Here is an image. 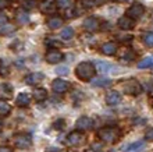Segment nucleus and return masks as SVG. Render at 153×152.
Here are the masks:
<instances>
[{"label":"nucleus","mask_w":153,"mask_h":152,"mask_svg":"<svg viewBox=\"0 0 153 152\" xmlns=\"http://www.w3.org/2000/svg\"><path fill=\"white\" fill-rule=\"evenodd\" d=\"M123 91H124L125 94H128V95L137 96L141 94L142 85L139 84L138 80H135V78H129V80H127L124 84H123Z\"/></svg>","instance_id":"3"},{"label":"nucleus","mask_w":153,"mask_h":152,"mask_svg":"<svg viewBox=\"0 0 153 152\" xmlns=\"http://www.w3.org/2000/svg\"><path fill=\"white\" fill-rule=\"evenodd\" d=\"M21 6H22V8H24L25 11L32 10V8L36 7V0H22V1H21Z\"/></svg>","instance_id":"28"},{"label":"nucleus","mask_w":153,"mask_h":152,"mask_svg":"<svg viewBox=\"0 0 153 152\" xmlns=\"http://www.w3.org/2000/svg\"><path fill=\"white\" fill-rule=\"evenodd\" d=\"M13 96V87L7 82L0 84V99H10Z\"/></svg>","instance_id":"17"},{"label":"nucleus","mask_w":153,"mask_h":152,"mask_svg":"<svg viewBox=\"0 0 153 152\" xmlns=\"http://www.w3.org/2000/svg\"><path fill=\"white\" fill-rule=\"evenodd\" d=\"M145 138L149 141H153V127H149L145 133Z\"/></svg>","instance_id":"37"},{"label":"nucleus","mask_w":153,"mask_h":152,"mask_svg":"<svg viewBox=\"0 0 153 152\" xmlns=\"http://www.w3.org/2000/svg\"><path fill=\"white\" fill-rule=\"evenodd\" d=\"M59 74H61V76H65V74H68V70H67V67H64V66H61V67H59L56 70Z\"/></svg>","instance_id":"40"},{"label":"nucleus","mask_w":153,"mask_h":152,"mask_svg":"<svg viewBox=\"0 0 153 152\" xmlns=\"http://www.w3.org/2000/svg\"><path fill=\"white\" fill-rule=\"evenodd\" d=\"M92 84L95 87H100V88H105V87H109L111 84V81L109 78H97V80H93Z\"/></svg>","instance_id":"27"},{"label":"nucleus","mask_w":153,"mask_h":152,"mask_svg":"<svg viewBox=\"0 0 153 152\" xmlns=\"http://www.w3.org/2000/svg\"><path fill=\"white\" fill-rule=\"evenodd\" d=\"M74 34H75V32H74V29L71 28V27H65V28L61 29L60 36L63 40H70L74 38Z\"/></svg>","instance_id":"23"},{"label":"nucleus","mask_w":153,"mask_h":152,"mask_svg":"<svg viewBox=\"0 0 153 152\" xmlns=\"http://www.w3.org/2000/svg\"><path fill=\"white\" fill-rule=\"evenodd\" d=\"M64 124H65V121L63 120V119H59V120H56L54 123H53V127L56 128V130H63Z\"/></svg>","instance_id":"34"},{"label":"nucleus","mask_w":153,"mask_h":152,"mask_svg":"<svg viewBox=\"0 0 153 152\" xmlns=\"http://www.w3.org/2000/svg\"><path fill=\"white\" fill-rule=\"evenodd\" d=\"M0 152H13V149L10 147H0Z\"/></svg>","instance_id":"42"},{"label":"nucleus","mask_w":153,"mask_h":152,"mask_svg":"<svg viewBox=\"0 0 153 152\" xmlns=\"http://www.w3.org/2000/svg\"><path fill=\"white\" fill-rule=\"evenodd\" d=\"M143 88L146 89V92H150V91H152V88H153V81L149 80V81H148V84L143 85Z\"/></svg>","instance_id":"41"},{"label":"nucleus","mask_w":153,"mask_h":152,"mask_svg":"<svg viewBox=\"0 0 153 152\" xmlns=\"http://www.w3.org/2000/svg\"><path fill=\"white\" fill-rule=\"evenodd\" d=\"M118 1H128V0H118Z\"/></svg>","instance_id":"44"},{"label":"nucleus","mask_w":153,"mask_h":152,"mask_svg":"<svg viewBox=\"0 0 153 152\" xmlns=\"http://www.w3.org/2000/svg\"><path fill=\"white\" fill-rule=\"evenodd\" d=\"M138 67L139 68L153 67V56H148V57H145V59H142V60L138 63Z\"/></svg>","instance_id":"25"},{"label":"nucleus","mask_w":153,"mask_h":152,"mask_svg":"<svg viewBox=\"0 0 153 152\" xmlns=\"http://www.w3.org/2000/svg\"><path fill=\"white\" fill-rule=\"evenodd\" d=\"M75 127L78 131H86V130H91L93 127V120L88 116H81L75 123Z\"/></svg>","instance_id":"8"},{"label":"nucleus","mask_w":153,"mask_h":152,"mask_svg":"<svg viewBox=\"0 0 153 152\" xmlns=\"http://www.w3.org/2000/svg\"><path fill=\"white\" fill-rule=\"evenodd\" d=\"M100 50L103 55H106V56H113V55L117 53V50H118V46H117L116 42L110 40V42H105V43L102 45Z\"/></svg>","instance_id":"13"},{"label":"nucleus","mask_w":153,"mask_h":152,"mask_svg":"<svg viewBox=\"0 0 153 152\" xmlns=\"http://www.w3.org/2000/svg\"><path fill=\"white\" fill-rule=\"evenodd\" d=\"M32 96L36 102H43V100H46V98H48V91L45 88H35Z\"/></svg>","instance_id":"20"},{"label":"nucleus","mask_w":153,"mask_h":152,"mask_svg":"<svg viewBox=\"0 0 153 152\" xmlns=\"http://www.w3.org/2000/svg\"><path fill=\"white\" fill-rule=\"evenodd\" d=\"M120 130L117 127H103L99 130L97 136L102 141H105L107 144H114L120 140Z\"/></svg>","instance_id":"2"},{"label":"nucleus","mask_w":153,"mask_h":152,"mask_svg":"<svg viewBox=\"0 0 153 152\" xmlns=\"http://www.w3.org/2000/svg\"><path fill=\"white\" fill-rule=\"evenodd\" d=\"M75 76L81 81H91L96 76V67L91 61H82L75 67Z\"/></svg>","instance_id":"1"},{"label":"nucleus","mask_w":153,"mask_h":152,"mask_svg":"<svg viewBox=\"0 0 153 152\" xmlns=\"http://www.w3.org/2000/svg\"><path fill=\"white\" fill-rule=\"evenodd\" d=\"M121 59L124 61H127V63H129V61H132L134 59H135V53L132 52V50H129V49H127L124 53H123V56H121Z\"/></svg>","instance_id":"30"},{"label":"nucleus","mask_w":153,"mask_h":152,"mask_svg":"<svg viewBox=\"0 0 153 152\" xmlns=\"http://www.w3.org/2000/svg\"><path fill=\"white\" fill-rule=\"evenodd\" d=\"M56 3H53V1H43L40 4V11L45 14H53L56 11Z\"/></svg>","instance_id":"19"},{"label":"nucleus","mask_w":153,"mask_h":152,"mask_svg":"<svg viewBox=\"0 0 153 152\" xmlns=\"http://www.w3.org/2000/svg\"><path fill=\"white\" fill-rule=\"evenodd\" d=\"M96 1V4H100V3H103V1H106V0H95Z\"/></svg>","instance_id":"43"},{"label":"nucleus","mask_w":153,"mask_h":152,"mask_svg":"<svg viewBox=\"0 0 153 152\" xmlns=\"http://www.w3.org/2000/svg\"><path fill=\"white\" fill-rule=\"evenodd\" d=\"M11 112V106L6 100L0 99V117H7Z\"/></svg>","instance_id":"22"},{"label":"nucleus","mask_w":153,"mask_h":152,"mask_svg":"<svg viewBox=\"0 0 153 152\" xmlns=\"http://www.w3.org/2000/svg\"><path fill=\"white\" fill-rule=\"evenodd\" d=\"M16 21L17 24L20 25H25L29 22V14L25 11L24 8H18L16 11Z\"/></svg>","instance_id":"16"},{"label":"nucleus","mask_w":153,"mask_h":152,"mask_svg":"<svg viewBox=\"0 0 153 152\" xmlns=\"http://www.w3.org/2000/svg\"><path fill=\"white\" fill-rule=\"evenodd\" d=\"M8 67L4 64V61L0 59V77H7L8 76Z\"/></svg>","instance_id":"31"},{"label":"nucleus","mask_w":153,"mask_h":152,"mask_svg":"<svg viewBox=\"0 0 153 152\" xmlns=\"http://www.w3.org/2000/svg\"><path fill=\"white\" fill-rule=\"evenodd\" d=\"M99 66H100V68H103L102 71H105V73L113 71V68H114V66H111V64H106V63H100Z\"/></svg>","instance_id":"36"},{"label":"nucleus","mask_w":153,"mask_h":152,"mask_svg":"<svg viewBox=\"0 0 153 152\" xmlns=\"http://www.w3.org/2000/svg\"><path fill=\"white\" fill-rule=\"evenodd\" d=\"M143 14H145V7H143V4H141V3H134L132 6H129V7L127 8V17L132 18L134 21L139 20Z\"/></svg>","instance_id":"5"},{"label":"nucleus","mask_w":153,"mask_h":152,"mask_svg":"<svg viewBox=\"0 0 153 152\" xmlns=\"http://www.w3.org/2000/svg\"><path fill=\"white\" fill-rule=\"evenodd\" d=\"M16 103H17V106H20V108H27V106H29V103H31V96H29L27 92H21L20 95L17 96Z\"/></svg>","instance_id":"18"},{"label":"nucleus","mask_w":153,"mask_h":152,"mask_svg":"<svg viewBox=\"0 0 153 152\" xmlns=\"http://www.w3.org/2000/svg\"><path fill=\"white\" fill-rule=\"evenodd\" d=\"M63 59H64V55H63L59 49H49L48 52L45 53V60L50 64L60 63Z\"/></svg>","instance_id":"6"},{"label":"nucleus","mask_w":153,"mask_h":152,"mask_svg":"<svg viewBox=\"0 0 153 152\" xmlns=\"http://www.w3.org/2000/svg\"><path fill=\"white\" fill-rule=\"evenodd\" d=\"M10 6V0H0V10H4Z\"/></svg>","instance_id":"39"},{"label":"nucleus","mask_w":153,"mask_h":152,"mask_svg":"<svg viewBox=\"0 0 153 152\" xmlns=\"http://www.w3.org/2000/svg\"><path fill=\"white\" fill-rule=\"evenodd\" d=\"M52 89L56 94H64L70 89V82H67L65 80H61V78H56L52 82Z\"/></svg>","instance_id":"9"},{"label":"nucleus","mask_w":153,"mask_h":152,"mask_svg":"<svg viewBox=\"0 0 153 152\" xmlns=\"http://www.w3.org/2000/svg\"><path fill=\"white\" fill-rule=\"evenodd\" d=\"M84 28L86 29L88 32H97L100 29V21L97 20L96 17H88L84 20Z\"/></svg>","instance_id":"7"},{"label":"nucleus","mask_w":153,"mask_h":152,"mask_svg":"<svg viewBox=\"0 0 153 152\" xmlns=\"http://www.w3.org/2000/svg\"><path fill=\"white\" fill-rule=\"evenodd\" d=\"M81 4H82L85 8H93L95 6H97L95 0H81Z\"/></svg>","instance_id":"32"},{"label":"nucleus","mask_w":153,"mask_h":152,"mask_svg":"<svg viewBox=\"0 0 153 152\" xmlns=\"http://www.w3.org/2000/svg\"><path fill=\"white\" fill-rule=\"evenodd\" d=\"M142 40H143V43H145L146 46H150V48H152L153 46V32H146V34H143Z\"/></svg>","instance_id":"29"},{"label":"nucleus","mask_w":153,"mask_h":152,"mask_svg":"<svg viewBox=\"0 0 153 152\" xmlns=\"http://www.w3.org/2000/svg\"><path fill=\"white\" fill-rule=\"evenodd\" d=\"M102 148H103V145L100 142H95L91 147V152H102Z\"/></svg>","instance_id":"35"},{"label":"nucleus","mask_w":153,"mask_h":152,"mask_svg":"<svg viewBox=\"0 0 153 152\" xmlns=\"http://www.w3.org/2000/svg\"><path fill=\"white\" fill-rule=\"evenodd\" d=\"M45 45H46L48 48H50V49H54V48H60L61 42L57 39V38L49 36V38H46V39H45Z\"/></svg>","instance_id":"24"},{"label":"nucleus","mask_w":153,"mask_h":152,"mask_svg":"<svg viewBox=\"0 0 153 152\" xmlns=\"http://www.w3.org/2000/svg\"><path fill=\"white\" fill-rule=\"evenodd\" d=\"M117 25H118V28L124 29V31H129V29H132L134 27H135V21H134L132 18H129V17H127V16H123V17L118 18Z\"/></svg>","instance_id":"12"},{"label":"nucleus","mask_w":153,"mask_h":152,"mask_svg":"<svg viewBox=\"0 0 153 152\" xmlns=\"http://www.w3.org/2000/svg\"><path fill=\"white\" fill-rule=\"evenodd\" d=\"M56 7L61 10H68L70 7H73V0H57Z\"/></svg>","instance_id":"26"},{"label":"nucleus","mask_w":153,"mask_h":152,"mask_svg":"<svg viewBox=\"0 0 153 152\" xmlns=\"http://www.w3.org/2000/svg\"><path fill=\"white\" fill-rule=\"evenodd\" d=\"M43 78H45V76L42 73H31L28 76H25L24 81H25V84H28V85H38L39 82L43 81Z\"/></svg>","instance_id":"14"},{"label":"nucleus","mask_w":153,"mask_h":152,"mask_svg":"<svg viewBox=\"0 0 153 152\" xmlns=\"http://www.w3.org/2000/svg\"><path fill=\"white\" fill-rule=\"evenodd\" d=\"M143 148H145V141H137V142L129 144L125 148V152H141Z\"/></svg>","instance_id":"21"},{"label":"nucleus","mask_w":153,"mask_h":152,"mask_svg":"<svg viewBox=\"0 0 153 152\" xmlns=\"http://www.w3.org/2000/svg\"><path fill=\"white\" fill-rule=\"evenodd\" d=\"M8 24V17L4 14V13L0 11V28H3Z\"/></svg>","instance_id":"33"},{"label":"nucleus","mask_w":153,"mask_h":152,"mask_svg":"<svg viewBox=\"0 0 153 152\" xmlns=\"http://www.w3.org/2000/svg\"><path fill=\"white\" fill-rule=\"evenodd\" d=\"M118 36V40H121V42H131L132 40V36L131 35H117Z\"/></svg>","instance_id":"38"},{"label":"nucleus","mask_w":153,"mask_h":152,"mask_svg":"<svg viewBox=\"0 0 153 152\" xmlns=\"http://www.w3.org/2000/svg\"><path fill=\"white\" fill-rule=\"evenodd\" d=\"M82 141H84V134L76 130V131H71L68 136H67L65 142H67V145H70V147H76V145H79Z\"/></svg>","instance_id":"10"},{"label":"nucleus","mask_w":153,"mask_h":152,"mask_svg":"<svg viewBox=\"0 0 153 152\" xmlns=\"http://www.w3.org/2000/svg\"><path fill=\"white\" fill-rule=\"evenodd\" d=\"M14 145L18 149H28L32 147V137L27 133H20L14 138Z\"/></svg>","instance_id":"4"},{"label":"nucleus","mask_w":153,"mask_h":152,"mask_svg":"<svg viewBox=\"0 0 153 152\" xmlns=\"http://www.w3.org/2000/svg\"><path fill=\"white\" fill-rule=\"evenodd\" d=\"M63 24H64V20H63L60 16H50L48 20H46V25H48L49 29H52V31L60 28Z\"/></svg>","instance_id":"15"},{"label":"nucleus","mask_w":153,"mask_h":152,"mask_svg":"<svg viewBox=\"0 0 153 152\" xmlns=\"http://www.w3.org/2000/svg\"><path fill=\"white\" fill-rule=\"evenodd\" d=\"M105 100L109 106H116L121 102V94L118 91H109L105 96Z\"/></svg>","instance_id":"11"}]
</instances>
